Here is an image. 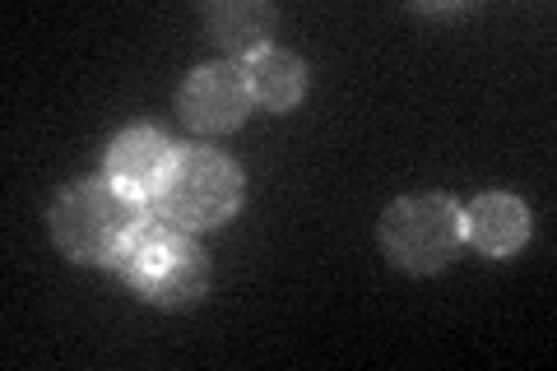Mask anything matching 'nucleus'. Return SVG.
<instances>
[{
  "instance_id": "nucleus-1",
  "label": "nucleus",
  "mask_w": 557,
  "mask_h": 371,
  "mask_svg": "<svg viewBox=\"0 0 557 371\" xmlns=\"http://www.w3.org/2000/svg\"><path fill=\"white\" fill-rule=\"evenodd\" d=\"M145 227V209L112 182H75L51 205V242L75 264H116Z\"/></svg>"
},
{
  "instance_id": "nucleus-2",
  "label": "nucleus",
  "mask_w": 557,
  "mask_h": 371,
  "mask_svg": "<svg viewBox=\"0 0 557 371\" xmlns=\"http://www.w3.org/2000/svg\"><path fill=\"white\" fill-rule=\"evenodd\" d=\"M242 190H247V176L228 153L177 149L159 196H153V209L177 227H219L242 209Z\"/></svg>"
},
{
  "instance_id": "nucleus-3",
  "label": "nucleus",
  "mask_w": 557,
  "mask_h": 371,
  "mask_svg": "<svg viewBox=\"0 0 557 371\" xmlns=\"http://www.w3.org/2000/svg\"><path fill=\"white\" fill-rule=\"evenodd\" d=\"M126 284L153 307H190L209 288V260L186 233L168 227H139V237L116 260Z\"/></svg>"
},
{
  "instance_id": "nucleus-4",
  "label": "nucleus",
  "mask_w": 557,
  "mask_h": 371,
  "mask_svg": "<svg viewBox=\"0 0 557 371\" xmlns=\"http://www.w3.org/2000/svg\"><path fill=\"white\" fill-rule=\"evenodd\" d=\"M381 246L409 274L446 270L465 246V209L446 196H409L381 214Z\"/></svg>"
},
{
  "instance_id": "nucleus-5",
  "label": "nucleus",
  "mask_w": 557,
  "mask_h": 371,
  "mask_svg": "<svg viewBox=\"0 0 557 371\" xmlns=\"http://www.w3.org/2000/svg\"><path fill=\"white\" fill-rule=\"evenodd\" d=\"M177 112L190 131L200 135H228L251 112V84L242 65H200L190 70L177 98Z\"/></svg>"
},
{
  "instance_id": "nucleus-6",
  "label": "nucleus",
  "mask_w": 557,
  "mask_h": 371,
  "mask_svg": "<svg viewBox=\"0 0 557 371\" xmlns=\"http://www.w3.org/2000/svg\"><path fill=\"white\" fill-rule=\"evenodd\" d=\"M182 145H172L159 131H126L112 139L108 149V182L116 190H126L131 200H153L163 186V176L172 168Z\"/></svg>"
},
{
  "instance_id": "nucleus-7",
  "label": "nucleus",
  "mask_w": 557,
  "mask_h": 371,
  "mask_svg": "<svg viewBox=\"0 0 557 371\" xmlns=\"http://www.w3.org/2000/svg\"><path fill=\"white\" fill-rule=\"evenodd\" d=\"M465 237L479 246L483 256H516L530 237V209L516 196H502V190H487L469 205L465 214Z\"/></svg>"
},
{
  "instance_id": "nucleus-8",
  "label": "nucleus",
  "mask_w": 557,
  "mask_h": 371,
  "mask_svg": "<svg viewBox=\"0 0 557 371\" xmlns=\"http://www.w3.org/2000/svg\"><path fill=\"white\" fill-rule=\"evenodd\" d=\"M278 24V14L256 0H219L205 5V28L223 51H233L237 61H251L256 51L270 47V28Z\"/></svg>"
},
{
  "instance_id": "nucleus-9",
  "label": "nucleus",
  "mask_w": 557,
  "mask_h": 371,
  "mask_svg": "<svg viewBox=\"0 0 557 371\" xmlns=\"http://www.w3.org/2000/svg\"><path fill=\"white\" fill-rule=\"evenodd\" d=\"M242 70H247V84H251V102H260L270 112L298 108L307 94V65L284 47L256 51L251 61H242Z\"/></svg>"
}]
</instances>
